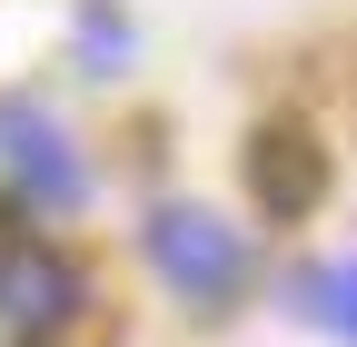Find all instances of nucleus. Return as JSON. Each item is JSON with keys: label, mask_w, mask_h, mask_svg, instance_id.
I'll use <instances>...</instances> for the list:
<instances>
[{"label": "nucleus", "mask_w": 357, "mask_h": 347, "mask_svg": "<svg viewBox=\"0 0 357 347\" xmlns=\"http://www.w3.org/2000/svg\"><path fill=\"white\" fill-rule=\"evenodd\" d=\"M79 308V268L60 248H40L30 229H0V327H60Z\"/></svg>", "instance_id": "nucleus-2"}, {"label": "nucleus", "mask_w": 357, "mask_h": 347, "mask_svg": "<svg viewBox=\"0 0 357 347\" xmlns=\"http://www.w3.org/2000/svg\"><path fill=\"white\" fill-rule=\"evenodd\" d=\"M298 308L318 318V327H337V337H357V258H328V268H307V278H298Z\"/></svg>", "instance_id": "nucleus-4"}, {"label": "nucleus", "mask_w": 357, "mask_h": 347, "mask_svg": "<svg viewBox=\"0 0 357 347\" xmlns=\"http://www.w3.org/2000/svg\"><path fill=\"white\" fill-rule=\"evenodd\" d=\"M0 159L30 179V199H50V208H60V199H79V159L60 149V129L40 119L30 100H0Z\"/></svg>", "instance_id": "nucleus-3"}, {"label": "nucleus", "mask_w": 357, "mask_h": 347, "mask_svg": "<svg viewBox=\"0 0 357 347\" xmlns=\"http://www.w3.org/2000/svg\"><path fill=\"white\" fill-rule=\"evenodd\" d=\"M149 258H159V278L178 298H199V308H218V298L248 288V238H238V219H218V208H159L149 219Z\"/></svg>", "instance_id": "nucleus-1"}]
</instances>
